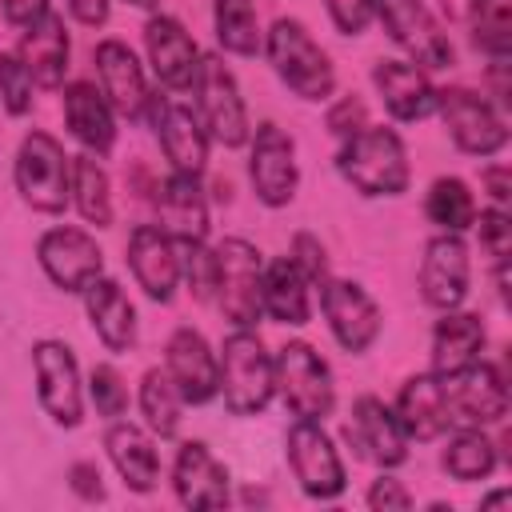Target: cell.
I'll return each instance as SVG.
<instances>
[{
	"label": "cell",
	"mask_w": 512,
	"mask_h": 512,
	"mask_svg": "<svg viewBox=\"0 0 512 512\" xmlns=\"http://www.w3.org/2000/svg\"><path fill=\"white\" fill-rule=\"evenodd\" d=\"M336 172L344 176V184H352V192L376 200V196H400L408 192V152L396 128L384 124H364L356 136L340 140L336 152Z\"/></svg>",
	"instance_id": "cell-1"
},
{
	"label": "cell",
	"mask_w": 512,
	"mask_h": 512,
	"mask_svg": "<svg viewBox=\"0 0 512 512\" xmlns=\"http://www.w3.org/2000/svg\"><path fill=\"white\" fill-rule=\"evenodd\" d=\"M272 64V72L280 76V84L300 96V100H312V104H324L332 100L336 92V68L328 60V52L312 40V32L292 20V16H280L268 32H264V48H260Z\"/></svg>",
	"instance_id": "cell-2"
},
{
	"label": "cell",
	"mask_w": 512,
	"mask_h": 512,
	"mask_svg": "<svg viewBox=\"0 0 512 512\" xmlns=\"http://www.w3.org/2000/svg\"><path fill=\"white\" fill-rule=\"evenodd\" d=\"M216 396L232 416H260L276 396L272 356L252 328H236L216 352Z\"/></svg>",
	"instance_id": "cell-3"
},
{
	"label": "cell",
	"mask_w": 512,
	"mask_h": 512,
	"mask_svg": "<svg viewBox=\"0 0 512 512\" xmlns=\"http://www.w3.org/2000/svg\"><path fill=\"white\" fill-rule=\"evenodd\" d=\"M12 184L32 212L60 216L72 200V156L64 152V144L52 132L32 128L16 148Z\"/></svg>",
	"instance_id": "cell-4"
},
{
	"label": "cell",
	"mask_w": 512,
	"mask_h": 512,
	"mask_svg": "<svg viewBox=\"0 0 512 512\" xmlns=\"http://www.w3.org/2000/svg\"><path fill=\"white\" fill-rule=\"evenodd\" d=\"M188 88H192V112L200 116L208 140H216L224 148H244L252 136V120H248L240 84H236L232 68L224 64V56L204 52Z\"/></svg>",
	"instance_id": "cell-5"
},
{
	"label": "cell",
	"mask_w": 512,
	"mask_h": 512,
	"mask_svg": "<svg viewBox=\"0 0 512 512\" xmlns=\"http://www.w3.org/2000/svg\"><path fill=\"white\" fill-rule=\"evenodd\" d=\"M272 372H276V396L284 400V408L296 420L324 424V416H332V408H336L332 368L308 340H288L272 356Z\"/></svg>",
	"instance_id": "cell-6"
},
{
	"label": "cell",
	"mask_w": 512,
	"mask_h": 512,
	"mask_svg": "<svg viewBox=\"0 0 512 512\" xmlns=\"http://www.w3.org/2000/svg\"><path fill=\"white\" fill-rule=\"evenodd\" d=\"M216 292L212 304L232 320V328H256L264 316L260 308V280H264V256L244 236H224L216 248Z\"/></svg>",
	"instance_id": "cell-7"
},
{
	"label": "cell",
	"mask_w": 512,
	"mask_h": 512,
	"mask_svg": "<svg viewBox=\"0 0 512 512\" xmlns=\"http://www.w3.org/2000/svg\"><path fill=\"white\" fill-rule=\"evenodd\" d=\"M284 456H288V468L304 496L336 500L348 488L344 460H340L332 436L320 428V420H292V428L284 436Z\"/></svg>",
	"instance_id": "cell-8"
},
{
	"label": "cell",
	"mask_w": 512,
	"mask_h": 512,
	"mask_svg": "<svg viewBox=\"0 0 512 512\" xmlns=\"http://www.w3.org/2000/svg\"><path fill=\"white\" fill-rule=\"evenodd\" d=\"M376 20L384 24V32L392 36L396 48H404V56L424 68V72H440L452 64V40L440 28V20L432 16V8L424 0H376Z\"/></svg>",
	"instance_id": "cell-9"
},
{
	"label": "cell",
	"mask_w": 512,
	"mask_h": 512,
	"mask_svg": "<svg viewBox=\"0 0 512 512\" xmlns=\"http://www.w3.org/2000/svg\"><path fill=\"white\" fill-rule=\"evenodd\" d=\"M32 372H36V396L52 424L76 428L84 420V380L76 352L64 340H36L32 344Z\"/></svg>",
	"instance_id": "cell-10"
},
{
	"label": "cell",
	"mask_w": 512,
	"mask_h": 512,
	"mask_svg": "<svg viewBox=\"0 0 512 512\" xmlns=\"http://www.w3.org/2000/svg\"><path fill=\"white\" fill-rule=\"evenodd\" d=\"M436 112L452 136V144L464 156H496L508 144V124L504 116L472 88H440L436 92Z\"/></svg>",
	"instance_id": "cell-11"
},
{
	"label": "cell",
	"mask_w": 512,
	"mask_h": 512,
	"mask_svg": "<svg viewBox=\"0 0 512 512\" xmlns=\"http://www.w3.org/2000/svg\"><path fill=\"white\" fill-rule=\"evenodd\" d=\"M248 180L252 192L264 208H284L292 204L296 188H300V164H296V144L292 136L264 120L260 128H252L248 136Z\"/></svg>",
	"instance_id": "cell-12"
},
{
	"label": "cell",
	"mask_w": 512,
	"mask_h": 512,
	"mask_svg": "<svg viewBox=\"0 0 512 512\" xmlns=\"http://www.w3.org/2000/svg\"><path fill=\"white\" fill-rule=\"evenodd\" d=\"M36 260L60 292H76V296L96 276H104V252H100L96 236H88L84 228H72V224H56V228L40 232Z\"/></svg>",
	"instance_id": "cell-13"
},
{
	"label": "cell",
	"mask_w": 512,
	"mask_h": 512,
	"mask_svg": "<svg viewBox=\"0 0 512 512\" xmlns=\"http://www.w3.org/2000/svg\"><path fill=\"white\" fill-rule=\"evenodd\" d=\"M320 312L328 320L332 340L352 356L368 352L380 336V324H384L376 300L356 280H336V276H328L320 284Z\"/></svg>",
	"instance_id": "cell-14"
},
{
	"label": "cell",
	"mask_w": 512,
	"mask_h": 512,
	"mask_svg": "<svg viewBox=\"0 0 512 512\" xmlns=\"http://www.w3.org/2000/svg\"><path fill=\"white\" fill-rule=\"evenodd\" d=\"M440 380H444V396L452 408V428L456 424L488 428V424H500L508 416V384H504L496 364L476 360V364L448 372Z\"/></svg>",
	"instance_id": "cell-15"
},
{
	"label": "cell",
	"mask_w": 512,
	"mask_h": 512,
	"mask_svg": "<svg viewBox=\"0 0 512 512\" xmlns=\"http://www.w3.org/2000/svg\"><path fill=\"white\" fill-rule=\"evenodd\" d=\"M144 116L152 120V132H156L160 152L168 156L172 172L200 176L208 164V132H204L200 116L188 104H180L176 96H160V92H152Z\"/></svg>",
	"instance_id": "cell-16"
},
{
	"label": "cell",
	"mask_w": 512,
	"mask_h": 512,
	"mask_svg": "<svg viewBox=\"0 0 512 512\" xmlns=\"http://www.w3.org/2000/svg\"><path fill=\"white\" fill-rule=\"evenodd\" d=\"M472 284V260H468V244L456 232H436L424 244L420 256V296L428 308L448 312L460 308Z\"/></svg>",
	"instance_id": "cell-17"
},
{
	"label": "cell",
	"mask_w": 512,
	"mask_h": 512,
	"mask_svg": "<svg viewBox=\"0 0 512 512\" xmlns=\"http://www.w3.org/2000/svg\"><path fill=\"white\" fill-rule=\"evenodd\" d=\"M92 60H96V88L104 92L112 112L124 120H144L152 88H148V76H144V64L136 60V52L124 40H100Z\"/></svg>",
	"instance_id": "cell-18"
},
{
	"label": "cell",
	"mask_w": 512,
	"mask_h": 512,
	"mask_svg": "<svg viewBox=\"0 0 512 512\" xmlns=\"http://www.w3.org/2000/svg\"><path fill=\"white\" fill-rule=\"evenodd\" d=\"M344 436L364 460H372L380 468H400L408 460V444H412L404 436L396 412L380 396H356L352 400V420L344 424Z\"/></svg>",
	"instance_id": "cell-19"
},
{
	"label": "cell",
	"mask_w": 512,
	"mask_h": 512,
	"mask_svg": "<svg viewBox=\"0 0 512 512\" xmlns=\"http://www.w3.org/2000/svg\"><path fill=\"white\" fill-rule=\"evenodd\" d=\"M144 52H148V64H152V76L180 92L192 84L204 52L200 44L192 40V32L176 20V16H164V12H152L148 24H144Z\"/></svg>",
	"instance_id": "cell-20"
},
{
	"label": "cell",
	"mask_w": 512,
	"mask_h": 512,
	"mask_svg": "<svg viewBox=\"0 0 512 512\" xmlns=\"http://www.w3.org/2000/svg\"><path fill=\"white\" fill-rule=\"evenodd\" d=\"M128 268L148 300L172 304L180 288V252L160 224H136L128 236Z\"/></svg>",
	"instance_id": "cell-21"
},
{
	"label": "cell",
	"mask_w": 512,
	"mask_h": 512,
	"mask_svg": "<svg viewBox=\"0 0 512 512\" xmlns=\"http://www.w3.org/2000/svg\"><path fill=\"white\" fill-rule=\"evenodd\" d=\"M172 492L184 508H224L228 504V468L212 456L204 440H184L172 460Z\"/></svg>",
	"instance_id": "cell-22"
},
{
	"label": "cell",
	"mask_w": 512,
	"mask_h": 512,
	"mask_svg": "<svg viewBox=\"0 0 512 512\" xmlns=\"http://www.w3.org/2000/svg\"><path fill=\"white\" fill-rule=\"evenodd\" d=\"M372 84H376L388 116L400 120V124H416V120H428L436 112V92L440 88L412 60H376Z\"/></svg>",
	"instance_id": "cell-23"
},
{
	"label": "cell",
	"mask_w": 512,
	"mask_h": 512,
	"mask_svg": "<svg viewBox=\"0 0 512 512\" xmlns=\"http://www.w3.org/2000/svg\"><path fill=\"white\" fill-rule=\"evenodd\" d=\"M392 412L408 440H440L444 432H452V408L444 396V380L436 372L408 376L396 392Z\"/></svg>",
	"instance_id": "cell-24"
},
{
	"label": "cell",
	"mask_w": 512,
	"mask_h": 512,
	"mask_svg": "<svg viewBox=\"0 0 512 512\" xmlns=\"http://www.w3.org/2000/svg\"><path fill=\"white\" fill-rule=\"evenodd\" d=\"M16 56L24 60L28 76L36 80V88H60L64 76H68V60H72V40H68L64 16L48 8L36 24L20 28Z\"/></svg>",
	"instance_id": "cell-25"
},
{
	"label": "cell",
	"mask_w": 512,
	"mask_h": 512,
	"mask_svg": "<svg viewBox=\"0 0 512 512\" xmlns=\"http://www.w3.org/2000/svg\"><path fill=\"white\" fill-rule=\"evenodd\" d=\"M60 108H64V124L68 132L80 140L84 152L92 156H108L116 148V112L104 100V92L92 80H72L60 92Z\"/></svg>",
	"instance_id": "cell-26"
},
{
	"label": "cell",
	"mask_w": 512,
	"mask_h": 512,
	"mask_svg": "<svg viewBox=\"0 0 512 512\" xmlns=\"http://www.w3.org/2000/svg\"><path fill=\"white\" fill-rule=\"evenodd\" d=\"M164 368L176 380L184 404H208L216 396V352L196 328H176L164 348Z\"/></svg>",
	"instance_id": "cell-27"
},
{
	"label": "cell",
	"mask_w": 512,
	"mask_h": 512,
	"mask_svg": "<svg viewBox=\"0 0 512 512\" xmlns=\"http://www.w3.org/2000/svg\"><path fill=\"white\" fill-rule=\"evenodd\" d=\"M80 300H84V316H88L92 332L100 336V344L108 352L120 356V352H128L136 344V304L128 300V292H124L120 280L96 276L80 292Z\"/></svg>",
	"instance_id": "cell-28"
},
{
	"label": "cell",
	"mask_w": 512,
	"mask_h": 512,
	"mask_svg": "<svg viewBox=\"0 0 512 512\" xmlns=\"http://www.w3.org/2000/svg\"><path fill=\"white\" fill-rule=\"evenodd\" d=\"M156 224L172 240H208V200L200 176L168 172L156 188Z\"/></svg>",
	"instance_id": "cell-29"
},
{
	"label": "cell",
	"mask_w": 512,
	"mask_h": 512,
	"mask_svg": "<svg viewBox=\"0 0 512 512\" xmlns=\"http://www.w3.org/2000/svg\"><path fill=\"white\" fill-rule=\"evenodd\" d=\"M104 452L112 460V468L120 472V480L132 488V492H152L160 484V456H156V444H152V432H144L140 424L132 420H108V432H104Z\"/></svg>",
	"instance_id": "cell-30"
},
{
	"label": "cell",
	"mask_w": 512,
	"mask_h": 512,
	"mask_svg": "<svg viewBox=\"0 0 512 512\" xmlns=\"http://www.w3.org/2000/svg\"><path fill=\"white\" fill-rule=\"evenodd\" d=\"M484 344H488V332L476 312H460V308L440 312V320L432 328V372L448 376V372L476 364Z\"/></svg>",
	"instance_id": "cell-31"
},
{
	"label": "cell",
	"mask_w": 512,
	"mask_h": 512,
	"mask_svg": "<svg viewBox=\"0 0 512 512\" xmlns=\"http://www.w3.org/2000/svg\"><path fill=\"white\" fill-rule=\"evenodd\" d=\"M260 308L280 320V324H308L312 320V284L296 272V264L288 256L264 264V280H260Z\"/></svg>",
	"instance_id": "cell-32"
},
{
	"label": "cell",
	"mask_w": 512,
	"mask_h": 512,
	"mask_svg": "<svg viewBox=\"0 0 512 512\" xmlns=\"http://www.w3.org/2000/svg\"><path fill=\"white\" fill-rule=\"evenodd\" d=\"M140 416H144V428L160 440H172L180 432V416H184V396L176 388V380L168 376V368H148L144 380H140Z\"/></svg>",
	"instance_id": "cell-33"
},
{
	"label": "cell",
	"mask_w": 512,
	"mask_h": 512,
	"mask_svg": "<svg viewBox=\"0 0 512 512\" xmlns=\"http://www.w3.org/2000/svg\"><path fill=\"white\" fill-rule=\"evenodd\" d=\"M440 464H444V472H448L452 480H460V484L484 480V476H492V468H496V444H492V436H488L484 428H476V424H456L452 436H448V448H444Z\"/></svg>",
	"instance_id": "cell-34"
},
{
	"label": "cell",
	"mask_w": 512,
	"mask_h": 512,
	"mask_svg": "<svg viewBox=\"0 0 512 512\" xmlns=\"http://www.w3.org/2000/svg\"><path fill=\"white\" fill-rule=\"evenodd\" d=\"M72 204L84 216V224H96V228L112 224V180L100 156L92 152L72 156Z\"/></svg>",
	"instance_id": "cell-35"
},
{
	"label": "cell",
	"mask_w": 512,
	"mask_h": 512,
	"mask_svg": "<svg viewBox=\"0 0 512 512\" xmlns=\"http://www.w3.org/2000/svg\"><path fill=\"white\" fill-rule=\"evenodd\" d=\"M212 28L220 48L232 56H256L264 48L256 0H212Z\"/></svg>",
	"instance_id": "cell-36"
},
{
	"label": "cell",
	"mask_w": 512,
	"mask_h": 512,
	"mask_svg": "<svg viewBox=\"0 0 512 512\" xmlns=\"http://www.w3.org/2000/svg\"><path fill=\"white\" fill-rule=\"evenodd\" d=\"M424 212L432 220L436 232H456L464 236L476 220V200H472V188L460 180V176H436L428 184V196H424Z\"/></svg>",
	"instance_id": "cell-37"
},
{
	"label": "cell",
	"mask_w": 512,
	"mask_h": 512,
	"mask_svg": "<svg viewBox=\"0 0 512 512\" xmlns=\"http://www.w3.org/2000/svg\"><path fill=\"white\" fill-rule=\"evenodd\" d=\"M472 44L492 60H508L512 48V0H468Z\"/></svg>",
	"instance_id": "cell-38"
},
{
	"label": "cell",
	"mask_w": 512,
	"mask_h": 512,
	"mask_svg": "<svg viewBox=\"0 0 512 512\" xmlns=\"http://www.w3.org/2000/svg\"><path fill=\"white\" fill-rule=\"evenodd\" d=\"M176 252H180V280L188 284L192 300L212 304V292H216V256H212L208 240H176Z\"/></svg>",
	"instance_id": "cell-39"
},
{
	"label": "cell",
	"mask_w": 512,
	"mask_h": 512,
	"mask_svg": "<svg viewBox=\"0 0 512 512\" xmlns=\"http://www.w3.org/2000/svg\"><path fill=\"white\" fill-rule=\"evenodd\" d=\"M84 396L92 400L96 416H104V420H120V416L128 412V384H124V376H120L112 364H96V368L88 372Z\"/></svg>",
	"instance_id": "cell-40"
},
{
	"label": "cell",
	"mask_w": 512,
	"mask_h": 512,
	"mask_svg": "<svg viewBox=\"0 0 512 512\" xmlns=\"http://www.w3.org/2000/svg\"><path fill=\"white\" fill-rule=\"evenodd\" d=\"M32 88H36V80L28 76L24 60L16 52H0V104H4L8 116H28L32 112V104H36Z\"/></svg>",
	"instance_id": "cell-41"
},
{
	"label": "cell",
	"mask_w": 512,
	"mask_h": 512,
	"mask_svg": "<svg viewBox=\"0 0 512 512\" xmlns=\"http://www.w3.org/2000/svg\"><path fill=\"white\" fill-rule=\"evenodd\" d=\"M472 228L480 236V252L492 260V268H508V256H512V216H508V208L476 212Z\"/></svg>",
	"instance_id": "cell-42"
},
{
	"label": "cell",
	"mask_w": 512,
	"mask_h": 512,
	"mask_svg": "<svg viewBox=\"0 0 512 512\" xmlns=\"http://www.w3.org/2000/svg\"><path fill=\"white\" fill-rule=\"evenodd\" d=\"M288 260L296 264V272H300L312 288H320V284L328 280V248L320 244L316 232H296L292 244H288Z\"/></svg>",
	"instance_id": "cell-43"
},
{
	"label": "cell",
	"mask_w": 512,
	"mask_h": 512,
	"mask_svg": "<svg viewBox=\"0 0 512 512\" xmlns=\"http://www.w3.org/2000/svg\"><path fill=\"white\" fill-rule=\"evenodd\" d=\"M324 120H328V132L336 140H348V136H356L368 124V108H364V100L356 92H344V96L332 100V108H328Z\"/></svg>",
	"instance_id": "cell-44"
},
{
	"label": "cell",
	"mask_w": 512,
	"mask_h": 512,
	"mask_svg": "<svg viewBox=\"0 0 512 512\" xmlns=\"http://www.w3.org/2000/svg\"><path fill=\"white\" fill-rule=\"evenodd\" d=\"M340 36H360L376 20V0H324Z\"/></svg>",
	"instance_id": "cell-45"
},
{
	"label": "cell",
	"mask_w": 512,
	"mask_h": 512,
	"mask_svg": "<svg viewBox=\"0 0 512 512\" xmlns=\"http://www.w3.org/2000/svg\"><path fill=\"white\" fill-rule=\"evenodd\" d=\"M368 508H376V512H404V508H412V492L396 476H380L368 488Z\"/></svg>",
	"instance_id": "cell-46"
},
{
	"label": "cell",
	"mask_w": 512,
	"mask_h": 512,
	"mask_svg": "<svg viewBox=\"0 0 512 512\" xmlns=\"http://www.w3.org/2000/svg\"><path fill=\"white\" fill-rule=\"evenodd\" d=\"M68 484H72V492H76L80 500H88V504L104 500V480H100V468H96L92 460H76V464L68 468Z\"/></svg>",
	"instance_id": "cell-47"
},
{
	"label": "cell",
	"mask_w": 512,
	"mask_h": 512,
	"mask_svg": "<svg viewBox=\"0 0 512 512\" xmlns=\"http://www.w3.org/2000/svg\"><path fill=\"white\" fill-rule=\"evenodd\" d=\"M48 8H52L48 0H0V12H4V20H8V24H16V28H28V24H36V20H40Z\"/></svg>",
	"instance_id": "cell-48"
},
{
	"label": "cell",
	"mask_w": 512,
	"mask_h": 512,
	"mask_svg": "<svg viewBox=\"0 0 512 512\" xmlns=\"http://www.w3.org/2000/svg\"><path fill=\"white\" fill-rule=\"evenodd\" d=\"M480 184L488 188L492 208H508V200H512V176H508L504 164H488V168L480 172Z\"/></svg>",
	"instance_id": "cell-49"
},
{
	"label": "cell",
	"mask_w": 512,
	"mask_h": 512,
	"mask_svg": "<svg viewBox=\"0 0 512 512\" xmlns=\"http://www.w3.org/2000/svg\"><path fill=\"white\" fill-rule=\"evenodd\" d=\"M68 12H72V20H80L88 28H100L112 12V0H68Z\"/></svg>",
	"instance_id": "cell-50"
},
{
	"label": "cell",
	"mask_w": 512,
	"mask_h": 512,
	"mask_svg": "<svg viewBox=\"0 0 512 512\" xmlns=\"http://www.w3.org/2000/svg\"><path fill=\"white\" fill-rule=\"evenodd\" d=\"M124 4H132V8H144V12H152V8H160V0H124Z\"/></svg>",
	"instance_id": "cell-51"
},
{
	"label": "cell",
	"mask_w": 512,
	"mask_h": 512,
	"mask_svg": "<svg viewBox=\"0 0 512 512\" xmlns=\"http://www.w3.org/2000/svg\"><path fill=\"white\" fill-rule=\"evenodd\" d=\"M504 500H508V492H488L480 504H504Z\"/></svg>",
	"instance_id": "cell-52"
}]
</instances>
